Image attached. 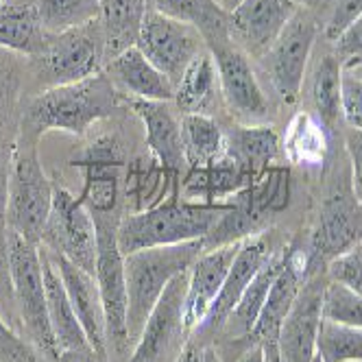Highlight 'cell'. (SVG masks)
Here are the masks:
<instances>
[{"label": "cell", "mask_w": 362, "mask_h": 362, "mask_svg": "<svg viewBox=\"0 0 362 362\" xmlns=\"http://www.w3.org/2000/svg\"><path fill=\"white\" fill-rule=\"evenodd\" d=\"M120 107L118 88L105 72H98L90 79L48 88L35 96L22 112L18 138L37 144L48 132L83 136L94 122L112 118Z\"/></svg>", "instance_id": "1"}, {"label": "cell", "mask_w": 362, "mask_h": 362, "mask_svg": "<svg viewBox=\"0 0 362 362\" xmlns=\"http://www.w3.org/2000/svg\"><path fill=\"white\" fill-rule=\"evenodd\" d=\"M227 208V203H199L170 197L148 210L120 216L116 229L118 247L127 255L148 247L205 240Z\"/></svg>", "instance_id": "2"}, {"label": "cell", "mask_w": 362, "mask_h": 362, "mask_svg": "<svg viewBox=\"0 0 362 362\" xmlns=\"http://www.w3.org/2000/svg\"><path fill=\"white\" fill-rule=\"evenodd\" d=\"M203 253V240H190L168 247H148L124 255V279H127V332L134 343L160 301L168 284L190 271L197 257Z\"/></svg>", "instance_id": "3"}, {"label": "cell", "mask_w": 362, "mask_h": 362, "mask_svg": "<svg viewBox=\"0 0 362 362\" xmlns=\"http://www.w3.org/2000/svg\"><path fill=\"white\" fill-rule=\"evenodd\" d=\"M7 273L9 293L16 301L22 325L33 345L50 360H59L62 349L50 327L46 286L42 273L40 247L7 229Z\"/></svg>", "instance_id": "4"}, {"label": "cell", "mask_w": 362, "mask_h": 362, "mask_svg": "<svg viewBox=\"0 0 362 362\" xmlns=\"http://www.w3.org/2000/svg\"><path fill=\"white\" fill-rule=\"evenodd\" d=\"M291 201V170L286 166H271L262 177L225 203L229 208L216 221L208 238L203 240V251L225 247L231 243H243L262 227V223L288 208Z\"/></svg>", "instance_id": "5"}, {"label": "cell", "mask_w": 362, "mask_h": 362, "mask_svg": "<svg viewBox=\"0 0 362 362\" xmlns=\"http://www.w3.org/2000/svg\"><path fill=\"white\" fill-rule=\"evenodd\" d=\"M55 186L40 162L37 144L18 138L7 181V229L33 245H42L53 208Z\"/></svg>", "instance_id": "6"}, {"label": "cell", "mask_w": 362, "mask_h": 362, "mask_svg": "<svg viewBox=\"0 0 362 362\" xmlns=\"http://www.w3.org/2000/svg\"><path fill=\"white\" fill-rule=\"evenodd\" d=\"M118 221L114 216H94L96 223V269L94 277L105 310V334L107 349L116 358H129L132 341L127 332V279H124V255L118 247L116 229Z\"/></svg>", "instance_id": "7"}, {"label": "cell", "mask_w": 362, "mask_h": 362, "mask_svg": "<svg viewBox=\"0 0 362 362\" xmlns=\"http://www.w3.org/2000/svg\"><path fill=\"white\" fill-rule=\"evenodd\" d=\"M362 245V203L351 186H336L319 208L317 225L305 253L308 275L327 271L339 255Z\"/></svg>", "instance_id": "8"}, {"label": "cell", "mask_w": 362, "mask_h": 362, "mask_svg": "<svg viewBox=\"0 0 362 362\" xmlns=\"http://www.w3.org/2000/svg\"><path fill=\"white\" fill-rule=\"evenodd\" d=\"M35 72L48 88L68 86L103 72V37L98 22L53 35L40 55L31 57Z\"/></svg>", "instance_id": "9"}, {"label": "cell", "mask_w": 362, "mask_h": 362, "mask_svg": "<svg viewBox=\"0 0 362 362\" xmlns=\"http://www.w3.org/2000/svg\"><path fill=\"white\" fill-rule=\"evenodd\" d=\"M136 46L173 86L203 50H208L197 27L155 9L146 11Z\"/></svg>", "instance_id": "10"}, {"label": "cell", "mask_w": 362, "mask_h": 362, "mask_svg": "<svg viewBox=\"0 0 362 362\" xmlns=\"http://www.w3.org/2000/svg\"><path fill=\"white\" fill-rule=\"evenodd\" d=\"M42 247L94 275L98 249L96 223L79 197L70 194L66 188L55 186L53 208L44 227Z\"/></svg>", "instance_id": "11"}, {"label": "cell", "mask_w": 362, "mask_h": 362, "mask_svg": "<svg viewBox=\"0 0 362 362\" xmlns=\"http://www.w3.org/2000/svg\"><path fill=\"white\" fill-rule=\"evenodd\" d=\"M186 291L188 271L177 275L166 286L124 362H168L179 356L190 334L186 327Z\"/></svg>", "instance_id": "12"}, {"label": "cell", "mask_w": 362, "mask_h": 362, "mask_svg": "<svg viewBox=\"0 0 362 362\" xmlns=\"http://www.w3.org/2000/svg\"><path fill=\"white\" fill-rule=\"evenodd\" d=\"M83 170V190L79 201L92 216H116L122 188V168L127 166L122 142L116 136H98L70 162Z\"/></svg>", "instance_id": "13"}, {"label": "cell", "mask_w": 362, "mask_h": 362, "mask_svg": "<svg viewBox=\"0 0 362 362\" xmlns=\"http://www.w3.org/2000/svg\"><path fill=\"white\" fill-rule=\"evenodd\" d=\"M308 277V260L305 253L293 245L284 251V264L267 295V301L260 310L251 334L249 345H257L264 351L267 362H281L279 358V332L286 321L291 308Z\"/></svg>", "instance_id": "14"}, {"label": "cell", "mask_w": 362, "mask_h": 362, "mask_svg": "<svg viewBox=\"0 0 362 362\" xmlns=\"http://www.w3.org/2000/svg\"><path fill=\"white\" fill-rule=\"evenodd\" d=\"M317 33L319 27L315 16L305 9H297V13L291 18L269 50L271 81L284 103H295L299 98L305 66L317 42Z\"/></svg>", "instance_id": "15"}, {"label": "cell", "mask_w": 362, "mask_h": 362, "mask_svg": "<svg viewBox=\"0 0 362 362\" xmlns=\"http://www.w3.org/2000/svg\"><path fill=\"white\" fill-rule=\"evenodd\" d=\"M327 271L310 273L291 308L279 332L281 362H315L317 336L323 321V295L327 286Z\"/></svg>", "instance_id": "16"}, {"label": "cell", "mask_w": 362, "mask_h": 362, "mask_svg": "<svg viewBox=\"0 0 362 362\" xmlns=\"http://www.w3.org/2000/svg\"><path fill=\"white\" fill-rule=\"evenodd\" d=\"M271 255H273V251H271L267 236L255 234V236L243 240L238 255H236L234 264H231V269L227 273V279L223 284L218 297L214 299V303L208 310L205 319L192 329L194 332L192 341H197L199 345L205 347V343H210L216 334H221L225 321L229 319L231 313H234V308L238 305V301L245 295L251 279L255 277L257 271L264 267V262Z\"/></svg>", "instance_id": "17"}, {"label": "cell", "mask_w": 362, "mask_h": 362, "mask_svg": "<svg viewBox=\"0 0 362 362\" xmlns=\"http://www.w3.org/2000/svg\"><path fill=\"white\" fill-rule=\"evenodd\" d=\"M208 50L214 57L218 72V88L227 107L247 120L264 118L269 112V100L245 50L234 40L216 44Z\"/></svg>", "instance_id": "18"}, {"label": "cell", "mask_w": 362, "mask_h": 362, "mask_svg": "<svg viewBox=\"0 0 362 362\" xmlns=\"http://www.w3.org/2000/svg\"><path fill=\"white\" fill-rule=\"evenodd\" d=\"M20 100V76L11 57L0 55V281L9 284L7 273V181L11 158L20 136L22 114ZM9 288V286H7Z\"/></svg>", "instance_id": "19"}, {"label": "cell", "mask_w": 362, "mask_h": 362, "mask_svg": "<svg viewBox=\"0 0 362 362\" xmlns=\"http://www.w3.org/2000/svg\"><path fill=\"white\" fill-rule=\"evenodd\" d=\"M127 105L142 120L148 155L164 168L175 188L181 192V179L188 170L184 140H181V120L173 114L168 103L162 100L129 98Z\"/></svg>", "instance_id": "20"}, {"label": "cell", "mask_w": 362, "mask_h": 362, "mask_svg": "<svg viewBox=\"0 0 362 362\" xmlns=\"http://www.w3.org/2000/svg\"><path fill=\"white\" fill-rule=\"evenodd\" d=\"M291 0H240L229 11V33L245 53L267 55L297 13Z\"/></svg>", "instance_id": "21"}, {"label": "cell", "mask_w": 362, "mask_h": 362, "mask_svg": "<svg viewBox=\"0 0 362 362\" xmlns=\"http://www.w3.org/2000/svg\"><path fill=\"white\" fill-rule=\"evenodd\" d=\"M50 260H53L57 273L62 275V281L66 286L68 299L74 308V315L79 319L90 347L103 356L110 358V349H107V334H105V310H103V301H100V293H98V284L96 277L83 269H79L76 264H72L66 257L48 251Z\"/></svg>", "instance_id": "22"}, {"label": "cell", "mask_w": 362, "mask_h": 362, "mask_svg": "<svg viewBox=\"0 0 362 362\" xmlns=\"http://www.w3.org/2000/svg\"><path fill=\"white\" fill-rule=\"evenodd\" d=\"M243 243H231L225 247L203 251L188 271L186 291V327L192 332L208 315L214 299L218 297L227 273L234 264Z\"/></svg>", "instance_id": "23"}, {"label": "cell", "mask_w": 362, "mask_h": 362, "mask_svg": "<svg viewBox=\"0 0 362 362\" xmlns=\"http://www.w3.org/2000/svg\"><path fill=\"white\" fill-rule=\"evenodd\" d=\"M103 72L116 88L132 94V98L168 103L175 96V86L140 53L138 46L127 48L124 53L107 62Z\"/></svg>", "instance_id": "24"}, {"label": "cell", "mask_w": 362, "mask_h": 362, "mask_svg": "<svg viewBox=\"0 0 362 362\" xmlns=\"http://www.w3.org/2000/svg\"><path fill=\"white\" fill-rule=\"evenodd\" d=\"M279 153V136L273 127H234L225 134L223 155L234 162V166L249 179L262 177Z\"/></svg>", "instance_id": "25"}, {"label": "cell", "mask_w": 362, "mask_h": 362, "mask_svg": "<svg viewBox=\"0 0 362 362\" xmlns=\"http://www.w3.org/2000/svg\"><path fill=\"white\" fill-rule=\"evenodd\" d=\"M146 11V0H100L96 22L103 37L105 64L138 44Z\"/></svg>", "instance_id": "26"}, {"label": "cell", "mask_w": 362, "mask_h": 362, "mask_svg": "<svg viewBox=\"0 0 362 362\" xmlns=\"http://www.w3.org/2000/svg\"><path fill=\"white\" fill-rule=\"evenodd\" d=\"M40 257H42V273H44V286H46L48 319H50V327H53L59 349L70 351V349L90 347L88 336H86L79 319H76L74 308L68 299L62 275L57 273L53 260H50L48 249L42 245H40Z\"/></svg>", "instance_id": "27"}, {"label": "cell", "mask_w": 362, "mask_h": 362, "mask_svg": "<svg viewBox=\"0 0 362 362\" xmlns=\"http://www.w3.org/2000/svg\"><path fill=\"white\" fill-rule=\"evenodd\" d=\"M122 184H124V205L129 210L127 214L148 210L170 197H181L179 188H175L170 177L151 155L148 158H136L134 162L127 164Z\"/></svg>", "instance_id": "28"}, {"label": "cell", "mask_w": 362, "mask_h": 362, "mask_svg": "<svg viewBox=\"0 0 362 362\" xmlns=\"http://www.w3.org/2000/svg\"><path fill=\"white\" fill-rule=\"evenodd\" d=\"M50 35L40 22L37 7L31 3H7L0 7V48L35 57L46 48Z\"/></svg>", "instance_id": "29"}, {"label": "cell", "mask_w": 362, "mask_h": 362, "mask_svg": "<svg viewBox=\"0 0 362 362\" xmlns=\"http://www.w3.org/2000/svg\"><path fill=\"white\" fill-rule=\"evenodd\" d=\"M146 5L148 9L197 27L208 48L231 40L229 13L218 5V0H146Z\"/></svg>", "instance_id": "30"}, {"label": "cell", "mask_w": 362, "mask_h": 362, "mask_svg": "<svg viewBox=\"0 0 362 362\" xmlns=\"http://www.w3.org/2000/svg\"><path fill=\"white\" fill-rule=\"evenodd\" d=\"M218 88V72L210 50L203 53L186 68L175 86V105L181 114H208L214 105Z\"/></svg>", "instance_id": "31"}, {"label": "cell", "mask_w": 362, "mask_h": 362, "mask_svg": "<svg viewBox=\"0 0 362 362\" xmlns=\"http://www.w3.org/2000/svg\"><path fill=\"white\" fill-rule=\"evenodd\" d=\"M281 264H284V253H273L264 262V267L255 273L245 295L240 297L238 305L234 308V313L229 315V319L225 321V325L221 329L229 336V339L231 336H236V339H249V334H251L257 317H260V310L267 301V295L273 286Z\"/></svg>", "instance_id": "32"}, {"label": "cell", "mask_w": 362, "mask_h": 362, "mask_svg": "<svg viewBox=\"0 0 362 362\" xmlns=\"http://www.w3.org/2000/svg\"><path fill=\"white\" fill-rule=\"evenodd\" d=\"M181 140L188 168H208L225 151L223 129L208 114L181 116Z\"/></svg>", "instance_id": "33"}, {"label": "cell", "mask_w": 362, "mask_h": 362, "mask_svg": "<svg viewBox=\"0 0 362 362\" xmlns=\"http://www.w3.org/2000/svg\"><path fill=\"white\" fill-rule=\"evenodd\" d=\"M310 98L319 122L332 132L343 118V64L336 55H325L317 64Z\"/></svg>", "instance_id": "34"}, {"label": "cell", "mask_w": 362, "mask_h": 362, "mask_svg": "<svg viewBox=\"0 0 362 362\" xmlns=\"http://www.w3.org/2000/svg\"><path fill=\"white\" fill-rule=\"evenodd\" d=\"M37 16L50 35H59L94 22L100 11V0H37Z\"/></svg>", "instance_id": "35"}, {"label": "cell", "mask_w": 362, "mask_h": 362, "mask_svg": "<svg viewBox=\"0 0 362 362\" xmlns=\"http://www.w3.org/2000/svg\"><path fill=\"white\" fill-rule=\"evenodd\" d=\"M321 362H362V329L323 319L317 336Z\"/></svg>", "instance_id": "36"}, {"label": "cell", "mask_w": 362, "mask_h": 362, "mask_svg": "<svg viewBox=\"0 0 362 362\" xmlns=\"http://www.w3.org/2000/svg\"><path fill=\"white\" fill-rule=\"evenodd\" d=\"M323 319L362 329V295L339 281H327L323 295Z\"/></svg>", "instance_id": "37"}, {"label": "cell", "mask_w": 362, "mask_h": 362, "mask_svg": "<svg viewBox=\"0 0 362 362\" xmlns=\"http://www.w3.org/2000/svg\"><path fill=\"white\" fill-rule=\"evenodd\" d=\"M329 281H339L354 293L362 295V245L339 255L327 264Z\"/></svg>", "instance_id": "38"}, {"label": "cell", "mask_w": 362, "mask_h": 362, "mask_svg": "<svg viewBox=\"0 0 362 362\" xmlns=\"http://www.w3.org/2000/svg\"><path fill=\"white\" fill-rule=\"evenodd\" d=\"M0 362H40L37 351L0 317Z\"/></svg>", "instance_id": "39"}, {"label": "cell", "mask_w": 362, "mask_h": 362, "mask_svg": "<svg viewBox=\"0 0 362 362\" xmlns=\"http://www.w3.org/2000/svg\"><path fill=\"white\" fill-rule=\"evenodd\" d=\"M360 16H362V0H334L325 24V37L329 42H336Z\"/></svg>", "instance_id": "40"}, {"label": "cell", "mask_w": 362, "mask_h": 362, "mask_svg": "<svg viewBox=\"0 0 362 362\" xmlns=\"http://www.w3.org/2000/svg\"><path fill=\"white\" fill-rule=\"evenodd\" d=\"M343 118L362 132V79L343 72Z\"/></svg>", "instance_id": "41"}, {"label": "cell", "mask_w": 362, "mask_h": 362, "mask_svg": "<svg viewBox=\"0 0 362 362\" xmlns=\"http://www.w3.org/2000/svg\"><path fill=\"white\" fill-rule=\"evenodd\" d=\"M336 57L345 59V68H354L362 64V16L345 29V33L334 42Z\"/></svg>", "instance_id": "42"}, {"label": "cell", "mask_w": 362, "mask_h": 362, "mask_svg": "<svg viewBox=\"0 0 362 362\" xmlns=\"http://www.w3.org/2000/svg\"><path fill=\"white\" fill-rule=\"evenodd\" d=\"M345 148L351 166V184L358 192H362V132L351 129L345 138Z\"/></svg>", "instance_id": "43"}, {"label": "cell", "mask_w": 362, "mask_h": 362, "mask_svg": "<svg viewBox=\"0 0 362 362\" xmlns=\"http://www.w3.org/2000/svg\"><path fill=\"white\" fill-rule=\"evenodd\" d=\"M57 362H110V358H103L92 347H86V349L62 351V356H59Z\"/></svg>", "instance_id": "44"}, {"label": "cell", "mask_w": 362, "mask_h": 362, "mask_svg": "<svg viewBox=\"0 0 362 362\" xmlns=\"http://www.w3.org/2000/svg\"><path fill=\"white\" fill-rule=\"evenodd\" d=\"M175 362H205V347L199 345L197 341L188 339L186 345L181 347L179 356L175 358Z\"/></svg>", "instance_id": "45"}, {"label": "cell", "mask_w": 362, "mask_h": 362, "mask_svg": "<svg viewBox=\"0 0 362 362\" xmlns=\"http://www.w3.org/2000/svg\"><path fill=\"white\" fill-rule=\"evenodd\" d=\"M295 3L299 9H305V11H323V9H332L334 0H291Z\"/></svg>", "instance_id": "46"}, {"label": "cell", "mask_w": 362, "mask_h": 362, "mask_svg": "<svg viewBox=\"0 0 362 362\" xmlns=\"http://www.w3.org/2000/svg\"><path fill=\"white\" fill-rule=\"evenodd\" d=\"M238 362H267V358H264V351L257 345H249V349L240 356Z\"/></svg>", "instance_id": "47"}, {"label": "cell", "mask_w": 362, "mask_h": 362, "mask_svg": "<svg viewBox=\"0 0 362 362\" xmlns=\"http://www.w3.org/2000/svg\"><path fill=\"white\" fill-rule=\"evenodd\" d=\"M205 362H221V358H218L216 349H212V347H205Z\"/></svg>", "instance_id": "48"}, {"label": "cell", "mask_w": 362, "mask_h": 362, "mask_svg": "<svg viewBox=\"0 0 362 362\" xmlns=\"http://www.w3.org/2000/svg\"><path fill=\"white\" fill-rule=\"evenodd\" d=\"M238 3H240V0H218V5H221V7H223V9H225L227 13H229L231 9H234V7H236Z\"/></svg>", "instance_id": "49"}, {"label": "cell", "mask_w": 362, "mask_h": 362, "mask_svg": "<svg viewBox=\"0 0 362 362\" xmlns=\"http://www.w3.org/2000/svg\"><path fill=\"white\" fill-rule=\"evenodd\" d=\"M7 3H11V0H0V7H3V5H7Z\"/></svg>", "instance_id": "50"}, {"label": "cell", "mask_w": 362, "mask_h": 362, "mask_svg": "<svg viewBox=\"0 0 362 362\" xmlns=\"http://www.w3.org/2000/svg\"><path fill=\"white\" fill-rule=\"evenodd\" d=\"M315 362H321V360H319V356H317V358H315Z\"/></svg>", "instance_id": "51"}]
</instances>
